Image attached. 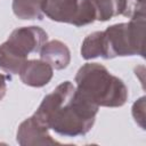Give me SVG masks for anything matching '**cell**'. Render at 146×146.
Listing matches in <instances>:
<instances>
[{
  "instance_id": "13",
  "label": "cell",
  "mask_w": 146,
  "mask_h": 146,
  "mask_svg": "<svg viewBox=\"0 0 146 146\" xmlns=\"http://www.w3.org/2000/svg\"><path fill=\"white\" fill-rule=\"evenodd\" d=\"M121 15L128 18L145 15L144 0H122Z\"/></svg>"
},
{
  "instance_id": "5",
  "label": "cell",
  "mask_w": 146,
  "mask_h": 146,
  "mask_svg": "<svg viewBox=\"0 0 146 146\" xmlns=\"http://www.w3.org/2000/svg\"><path fill=\"white\" fill-rule=\"evenodd\" d=\"M49 129L43 125L34 115L24 120L17 130L16 140L21 146H47L60 145L59 141L52 139Z\"/></svg>"
},
{
  "instance_id": "6",
  "label": "cell",
  "mask_w": 146,
  "mask_h": 146,
  "mask_svg": "<svg viewBox=\"0 0 146 146\" xmlns=\"http://www.w3.org/2000/svg\"><path fill=\"white\" fill-rule=\"evenodd\" d=\"M52 71L54 68L40 58L26 60L18 74L24 84L40 88L49 83L54 74Z\"/></svg>"
},
{
  "instance_id": "9",
  "label": "cell",
  "mask_w": 146,
  "mask_h": 146,
  "mask_svg": "<svg viewBox=\"0 0 146 146\" xmlns=\"http://www.w3.org/2000/svg\"><path fill=\"white\" fill-rule=\"evenodd\" d=\"M13 11L21 19H42V0H13Z\"/></svg>"
},
{
  "instance_id": "3",
  "label": "cell",
  "mask_w": 146,
  "mask_h": 146,
  "mask_svg": "<svg viewBox=\"0 0 146 146\" xmlns=\"http://www.w3.org/2000/svg\"><path fill=\"white\" fill-rule=\"evenodd\" d=\"M47 33L39 26H24L14 30L0 46V68L6 73L18 74L27 56L40 52L47 42Z\"/></svg>"
},
{
  "instance_id": "15",
  "label": "cell",
  "mask_w": 146,
  "mask_h": 146,
  "mask_svg": "<svg viewBox=\"0 0 146 146\" xmlns=\"http://www.w3.org/2000/svg\"><path fill=\"white\" fill-rule=\"evenodd\" d=\"M6 80H7V76H5L3 74L0 73V100H2V98L5 97L6 91H7Z\"/></svg>"
},
{
  "instance_id": "12",
  "label": "cell",
  "mask_w": 146,
  "mask_h": 146,
  "mask_svg": "<svg viewBox=\"0 0 146 146\" xmlns=\"http://www.w3.org/2000/svg\"><path fill=\"white\" fill-rule=\"evenodd\" d=\"M97 21V11L91 0H80L76 18L73 23L74 26H84Z\"/></svg>"
},
{
  "instance_id": "7",
  "label": "cell",
  "mask_w": 146,
  "mask_h": 146,
  "mask_svg": "<svg viewBox=\"0 0 146 146\" xmlns=\"http://www.w3.org/2000/svg\"><path fill=\"white\" fill-rule=\"evenodd\" d=\"M80 0H42V13L55 22L73 24Z\"/></svg>"
},
{
  "instance_id": "1",
  "label": "cell",
  "mask_w": 146,
  "mask_h": 146,
  "mask_svg": "<svg viewBox=\"0 0 146 146\" xmlns=\"http://www.w3.org/2000/svg\"><path fill=\"white\" fill-rule=\"evenodd\" d=\"M97 113L98 106L81 95L71 81H65L42 99L34 116L60 136L78 137L91 130Z\"/></svg>"
},
{
  "instance_id": "4",
  "label": "cell",
  "mask_w": 146,
  "mask_h": 146,
  "mask_svg": "<svg viewBox=\"0 0 146 146\" xmlns=\"http://www.w3.org/2000/svg\"><path fill=\"white\" fill-rule=\"evenodd\" d=\"M145 15L130 18L128 23L108 26L103 31V58L110 59L117 56L140 55L144 57Z\"/></svg>"
},
{
  "instance_id": "2",
  "label": "cell",
  "mask_w": 146,
  "mask_h": 146,
  "mask_svg": "<svg viewBox=\"0 0 146 146\" xmlns=\"http://www.w3.org/2000/svg\"><path fill=\"white\" fill-rule=\"evenodd\" d=\"M75 83L78 91L98 107H120L128 99L124 82L97 63H87L80 67Z\"/></svg>"
},
{
  "instance_id": "14",
  "label": "cell",
  "mask_w": 146,
  "mask_h": 146,
  "mask_svg": "<svg viewBox=\"0 0 146 146\" xmlns=\"http://www.w3.org/2000/svg\"><path fill=\"white\" fill-rule=\"evenodd\" d=\"M132 115L135 117V121L143 128L145 129V97L139 98L132 106Z\"/></svg>"
},
{
  "instance_id": "10",
  "label": "cell",
  "mask_w": 146,
  "mask_h": 146,
  "mask_svg": "<svg viewBox=\"0 0 146 146\" xmlns=\"http://www.w3.org/2000/svg\"><path fill=\"white\" fill-rule=\"evenodd\" d=\"M103 54H104L103 31H97L86 36L81 46L82 58L89 60L96 57H103Z\"/></svg>"
},
{
  "instance_id": "8",
  "label": "cell",
  "mask_w": 146,
  "mask_h": 146,
  "mask_svg": "<svg viewBox=\"0 0 146 146\" xmlns=\"http://www.w3.org/2000/svg\"><path fill=\"white\" fill-rule=\"evenodd\" d=\"M40 58L55 70L67 67L71 60V52L67 46L59 40L46 42L40 50Z\"/></svg>"
},
{
  "instance_id": "11",
  "label": "cell",
  "mask_w": 146,
  "mask_h": 146,
  "mask_svg": "<svg viewBox=\"0 0 146 146\" xmlns=\"http://www.w3.org/2000/svg\"><path fill=\"white\" fill-rule=\"evenodd\" d=\"M97 11V21L105 22L121 15L122 0H91Z\"/></svg>"
}]
</instances>
